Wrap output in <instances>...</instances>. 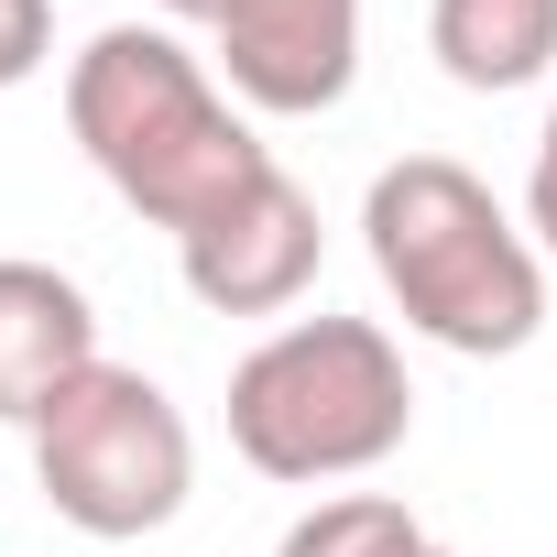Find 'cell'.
Instances as JSON below:
<instances>
[{
    "instance_id": "5b68a950",
    "label": "cell",
    "mask_w": 557,
    "mask_h": 557,
    "mask_svg": "<svg viewBox=\"0 0 557 557\" xmlns=\"http://www.w3.org/2000/svg\"><path fill=\"white\" fill-rule=\"evenodd\" d=\"M164 12L197 23L230 99L273 121H318L361 77V0H164Z\"/></svg>"
},
{
    "instance_id": "9c48e42d",
    "label": "cell",
    "mask_w": 557,
    "mask_h": 557,
    "mask_svg": "<svg viewBox=\"0 0 557 557\" xmlns=\"http://www.w3.org/2000/svg\"><path fill=\"white\" fill-rule=\"evenodd\" d=\"M426 546H437V535H426L394 492H339V503L296 513L273 557H426Z\"/></svg>"
},
{
    "instance_id": "7c38bea8",
    "label": "cell",
    "mask_w": 557,
    "mask_h": 557,
    "mask_svg": "<svg viewBox=\"0 0 557 557\" xmlns=\"http://www.w3.org/2000/svg\"><path fill=\"white\" fill-rule=\"evenodd\" d=\"M426 557H459V546H426Z\"/></svg>"
},
{
    "instance_id": "8fae6325",
    "label": "cell",
    "mask_w": 557,
    "mask_h": 557,
    "mask_svg": "<svg viewBox=\"0 0 557 557\" xmlns=\"http://www.w3.org/2000/svg\"><path fill=\"white\" fill-rule=\"evenodd\" d=\"M524 240H535V251H546V273H557V110H546L535 164H524Z\"/></svg>"
},
{
    "instance_id": "52a82bcc",
    "label": "cell",
    "mask_w": 557,
    "mask_h": 557,
    "mask_svg": "<svg viewBox=\"0 0 557 557\" xmlns=\"http://www.w3.org/2000/svg\"><path fill=\"white\" fill-rule=\"evenodd\" d=\"M99 361V307L55 262H0V426H34L77 372Z\"/></svg>"
},
{
    "instance_id": "3957f363",
    "label": "cell",
    "mask_w": 557,
    "mask_h": 557,
    "mask_svg": "<svg viewBox=\"0 0 557 557\" xmlns=\"http://www.w3.org/2000/svg\"><path fill=\"white\" fill-rule=\"evenodd\" d=\"M416 437V383L372 318H285L230 372V448L262 481H361Z\"/></svg>"
},
{
    "instance_id": "7a4b0ae2",
    "label": "cell",
    "mask_w": 557,
    "mask_h": 557,
    "mask_svg": "<svg viewBox=\"0 0 557 557\" xmlns=\"http://www.w3.org/2000/svg\"><path fill=\"white\" fill-rule=\"evenodd\" d=\"M361 240H372V273L405 307V329L459 361H513L546 329V251L459 153L383 164L361 197Z\"/></svg>"
},
{
    "instance_id": "6da1fadb",
    "label": "cell",
    "mask_w": 557,
    "mask_h": 557,
    "mask_svg": "<svg viewBox=\"0 0 557 557\" xmlns=\"http://www.w3.org/2000/svg\"><path fill=\"white\" fill-rule=\"evenodd\" d=\"M66 132L99 164V186L175 240L273 175V143L230 110L219 66L164 23H110L66 55Z\"/></svg>"
},
{
    "instance_id": "8992f818",
    "label": "cell",
    "mask_w": 557,
    "mask_h": 557,
    "mask_svg": "<svg viewBox=\"0 0 557 557\" xmlns=\"http://www.w3.org/2000/svg\"><path fill=\"white\" fill-rule=\"evenodd\" d=\"M318 197L273 164L251 197H230L208 230H186L175 240V262H186V296L208 307V318H285L307 285H318Z\"/></svg>"
},
{
    "instance_id": "30bf717a",
    "label": "cell",
    "mask_w": 557,
    "mask_h": 557,
    "mask_svg": "<svg viewBox=\"0 0 557 557\" xmlns=\"http://www.w3.org/2000/svg\"><path fill=\"white\" fill-rule=\"evenodd\" d=\"M45 55H55V0H0V88L45 77Z\"/></svg>"
},
{
    "instance_id": "ba28073f",
    "label": "cell",
    "mask_w": 557,
    "mask_h": 557,
    "mask_svg": "<svg viewBox=\"0 0 557 557\" xmlns=\"http://www.w3.org/2000/svg\"><path fill=\"white\" fill-rule=\"evenodd\" d=\"M426 45L459 88L503 99L557 66V0H426Z\"/></svg>"
},
{
    "instance_id": "277c9868",
    "label": "cell",
    "mask_w": 557,
    "mask_h": 557,
    "mask_svg": "<svg viewBox=\"0 0 557 557\" xmlns=\"http://www.w3.org/2000/svg\"><path fill=\"white\" fill-rule=\"evenodd\" d=\"M23 437H34V492H45L77 535H99V546L164 535V524L186 513V492H197L186 405H175L153 372L110 361V350H99Z\"/></svg>"
}]
</instances>
